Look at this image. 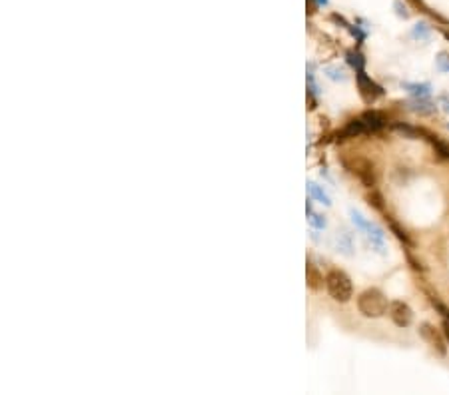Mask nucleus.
Here are the masks:
<instances>
[{"mask_svg":"<svg viewBox=\"0 0 449 395\" xmlns=\"http://www.w3.org/2000/svg\"><path fill=\"white\" fill-rule=\"evenodd\" d=\"M326 289L330 293L332 299H336L339 303H345L353 297V283L349 280L347 274H343L341 270H332L326 276Z\"/></svg>","mask_w":449,"mask_h":395,"instance_id":"obj_2","label":"nucleus"},{"mask_svg":"<svg viewBox=\"0 0 449 395\" xmlns=\"http://www.w3.org/2000/svg\"><path fill=\"white\" fill-rule=\"evenodd\" d=\"M367 204H369V206H373L376 210L384 212V198H382V194H380V192H376L373 188H371V192L367 194Z\"/></svg>","mask_w":449,"mask_h":395,"instance_id":"obj_18","label":"nucleus"},{"mask_svg":"<svg viewBox=\"0 0 449 395\" xmlns=\"http://www.w3.org/2000/svg\"><path fill=\"white\" fill-rule=\"evenodd\" d=\"M435 68L443 74H449V54L447 52H439L435 58Z\"/></svg>","mask_w":449,"mask_h":395,"instance_id":"obj_19","label":"nucleus"},{"mask_svg":"<svg viewBox=\"0 0 449 395\" xmlns=\"http://www.w3.org/2000/svg\"><path fill=\"white\" fill-rule=\"evenodd\" d=\"M312 218H310V224L314 227H318V229H324L326 227V220H324V216H320V214H310Z\"/></svg>","mask_w":449,"mask_h":395,"instance_id":"obj_23","label":"nucleus"},{"mask_svg":"<svg viewBox=\"0 0 449 395\" xmlns=\"http://www.w3.org/2000/svg\"><path fill=\"white\" fill-rule=\"evenodd\" d=\"M349 216H351V222H353L355 226L359 227L361 231H367V229H369V226H371V222H367V220H365V218H363V216H361V214H359L357 210H353V208L349 210Z\"/></svg>","mask_w":449,"mask_h":395,"instance_id":"obj_16","label":"nucleus"},{"mask_svg":"<svg viewBox=\"0 0 449 395\" xmlns=\"http://www.w3.org/2000/svg\"><path fill=\"white\" fill-rule=\"evenodd\" d=\"M357 309H359V313L363 318L378 320V318H384L390 311V301H388V297H386V293L382 289L367 287L357 297Z\"/></svg>","mask_w":449,"mask_h":395,"instance_id":"obj_1","label":"nucleus"},{"mask_svg":"<svg viewBox=\"0 0 449 395\" xmlns=\"http://www.w3.org/2000/svg\"><path fill=\"white\" fill-rule=\"evenodd\" d=\"M445 38H447V40H449V30H447V32H445Z\"/></svg>","mask_w":449,"mask_h":395,"instance_id":"obj_26","label":"nucleus"},{"mask_svg":"<svg viewBox=\"0 0 449 395\" xmlns=\"http://www.w3.org/2000/svg\"><path fill=\"white\" fill-rule=\"evenodd\" d=\"M365 233H367V238H369L371 246H373L378 252H382V254H384V246H386V233H384V229H382L380 226H376V224H371L369 229H367Z\"/></svg>","mask_w":449,"mask_h":395,"instance_id":"obj_11","label":"nucleus"},{"mask_svg":"<svg viewBox=\"0 0 449 395\" xmlns=\"http://www.w3.org/2000/svg\"><path fill=\"white\" fill-rule=\"evenodd\" d=\"M306 278H308V287L314 289V291L322 289L324 287V282H326L324 276L320 274V270L314 264H310V262H308V268H306Z\"/></svg>","mask_w":449,"mask_h":395,"instance_id":"obj_9","label":"nucleus"},{"mask_svg":"<svg viewBox=\"0 0 449 395\" xmlns=\"http://www.w3.org/2000/svg\"><path fill=\"white\" fill-rule=\"evenodd\" d=\"M441 332H443V336H445V339H447V343H449V320L447 318H443V322H441Z\"/></svg>","mask_w":449,"mask_h":395,"instance_id":"obj_24","label":"nucleus"},{"mask_svg":"<svg viewBox=\"0 0 449 395\" xmlns=\"http://www.w3.org/2000/svg\"><path fill=\"white\" fill-rule=\"evenodd\" d=\"M411 36L417 38V40H429V26H427L425 22L415 24L413 30H411Z\"/></svg>","mask_w":449,"mask_h":395,"instance_id":"obj_17","label":"nucleus"},{"mask_svg":"<svg viewBox=\"0 0 449 395\" xmlns=\"http://www.w3.org/2000/svg\"><path fill=\"white\" fill-rule=\"evenodd\" d=\"M347 60H349V64L355 68V72L357 70H363V58H361V54L359 52H347Z\"/></svg>","mask_w":449,"mask_h":395,"instance_id":"obj_22","label":"nucleus"},{"mask_svg":"<svg viewBox=\"0 0 449 395\" xmlns=\"http://www.w3.org/2000/svg\"><path fill=\"white\" fill-rule=\"evenodd\" d=\"M308 192H310V196L314 198V200H318L320 204H324V206H330L332 204V200H330V196L318 186V184H314V182H310L308 184Z\"/></svg>","mask_w":449,"mask_h":395,"instance_id":"obj_14","label":"nucleus"},{"mask_svg":"<svg viewBox=\"0 0 449 395\" xmlns=\"http://www.w3.org/2000/svg\"><path fill=\"white\" fill-rule=\"evenodd\" d=\"M401 88H405L413 98H427L431 94V86L429 84H415V82H403Z\"/></svg>","mask_w":449,"mask_h":395,"instance_id":"obj_12","label":"nucleus"},{"mask_svg":"<svg viewBox=\"0 0 449 395\" xmlns=\"http://www.w3.org/2000/svg\"><path fill=\"white\" fill-rule=\"evenodd\" d=\"M326 74H328L332 80H336V82H343V80H345V72H343V68H339V66H328V68H326Z\"/></svg>","mask_w":449,"mask_h":395,"instance_id":"obj_20","label":"nucleus"},{"mask_svg":"<svg viewBox=\"0 0 449 395\" xmlns=\"http://www.w3.org/2000/svg\"><path fill=\"white\" fill-rule=\"evenodd\" d=\"M419 336L423 338V341L433 349V351H437L439 355H445L447 353V345H445V336H443V332L439 334L431 324H421L419 326Z\"/></svg>","mask_w":449,"mask_h":395,"instance_id":"obj_4","label":"nucleus"},{"mask_svg":"<svg viewBox=\"0 0 449 395\" xmlns=\"http://www.w3.org/2000/svg\"><path fill=\"white\" fill-rule=\"evenodd\" d=\"M357 84H359V90H361V96L365 102H373L378 96H382V88L363 70H357Z\"/></svg>","mask_w":449,"mask_h":395,"instance_id":"obj_6","label":"nucleus"},{"mask_svg":"<svg viewBox=\"0 0 449 395\" xmlns=\"http://www.w3.org/2000/svg\"><path fill=\"white\" fill-rule=\"evenodd\" d=\"M407 106H409V110H413V112H417V114H433L435 110H437V106L431 104L427 98H415V100H411Z\"/></svg>","mask_w":449,"mask_h":395,"instance_id":"obj_13","label":"nucleus"},{"mask_svg":"<svg viewBox=\"0 0 449 395\" xmlns=\"http://www.w3.org/2000/svg\"><path fill=\"white\" fill-rule=\"evenodd\" d=\"M447 128H449V124H447Z\"/></svg>","mask_w":449,"mask_h":395,"instance_id":"obj_27","label":"nucleus"},{"mask_svg":"<svg viewBox=\"0 0 449 395\" xmlns=\"http://www.w3.org/2000/svg\"><path fill=\"white\" fill-rule=\"evenodd\" d=\"M439 102L443 104V110L449 112V98H447V96H441V100H439Z\"/></svg>","mask_w":449,"mask_h":395,"instance_id":"obj_25","label":"nucleus"},{"mask_svg":"<svg viewBox=\"0 0 449 395\" xmlns=\"http://www.w3.org/2000/svg\"><path fill=\"white\" fill-rule=\"evenodd\" d=\"M419 132H421V136H425V140L433 146L435 154H437L441 160H449V144H445L439 136H435V134H431V132H427V130H423V128H419Z\"/></svg>","mask_w":449,"mask_h":395,"instance_id":"obj_8","label":"nucleus"},{"mask_svg":"<svg viewBox=\"0 0 449 395\" xmlns=\"http://www.w3.org/2000/svg\"><path fill=\"white\" fill-rule=\"evenodd\" d=\"M361 122H363L367 132H378V130H382L388 124V118H386V114L371 110V112H365L361 116Z\"/></svg>","mask_w":449,"mask_h":395,"instance_id":"obj_7","label":"nucleus"},{"mask_svg":"<svg viewBox=\"0 0 449 395\" xmlns=\"http://www.w3.org/2000/svg\"><path fill=\"white\" fill-rule=\"evenodd\" d=\"M390 226H392V231H393V233H395V238H397L399 242H403L405 246H413V244H411V240H409V235L405 233V229H401V227L397 226L395 222H392Z\"/></svg>","mask_w":449,"mask_h":395,"instance_id":"obj_21","label":"nucleus"},{"mask_svg":"<svg viewBox=\"0 0 449 395\" xmlns=\"http://www.w3.org/2000/svg\"><path fill=\"white\" fill-rule=\"evenodd\" d=\"M390 318H392V322L397 328H407L413 322V311H411V307L405 301L395 299V301L390 303Z\"/></svg>","mask_w":449,"mask_h":395,"instance_id":"obj_5","label":"nucleus"},{"mask_svg":"<svg viewBox=\"0 0 449 395\" xmlns=\"http://www.w3.org/2000/svg\"><path fill=\"white\" fill-rule=\"evenodd\" d=\"M399 134H403L405 138H411V140H417V138H421V132H419V128H411V126H407V124H395L393 126Z\"/></svg>","mask_w":449,"mask_h":395,"instance_id":"obj_15","label":"nucleus"},{"mask_svg":"<svg viewBox=\"0 0 449 395\" xmlns=\"http://www.w3.org/2000/svg\"><path fill=\"white\" fill-rule=\"evenodd\" d=\"M363 132H367V130H365L361 118H357V120H351V122H349L337 136H339V140H345V138H355V136H359V134H363Z\"/></svg>","mask_w":449,"mask_h":395,"instance_id":"obj_10","label":"nucleus"},{"mask_svg":"<svg viewBox=\"0 0 449 395\" xmlns=\"http://www.w3.org/2000/svg\"><path fill=\"white\" fill-rule=\"evenodd\" d=\"M343 164L349 168V172H353V174L359 178V182H361L365 188H373V186H376V182H378V178H376V168H373V164H371L369 160H365V158H357V160H353V164H349V162L343 160Z\"/></svg>","mask_w":449,"mask_h":395,"instance_id":"obj_3","label":"nucleus"}]
</instances>
